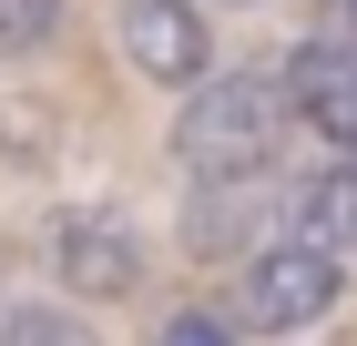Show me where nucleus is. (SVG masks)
I'll return each mask as SVG.
<instances>
[{"instance_id": "nucleus-1", "label": "nucleus", "mask_w": 357, "mask_h": 346, "mask_svg": "<svg viewBox=\"0 0 357 346\" xmlns=\"http://www.w3.org/2000/svg\"><path fill=\"white\" fill-rule=\"evenodd\" d=\"M286 133H296L286 72H204L184 123H174V163H184L194 184H266Z\"/></svg>"}, {"instance_id": "nucleus-2", "label": "nucleus", "mask_w": 357, "mask_h": 346, "mask_svg": "<svg viewBox=\"0 0 357 346\" xmlns=\"http://www.w3.org/2000/svg\"><path fill=\"white\" fill-rule=\"evenodd\" d=\"M337 295H347V255L275 235V244H255L245 265H235L225 316L245 326V336H306V326H327V316H337Z\"/></svg>"}, {"instance_id": "nucleus-3", "label": "nucleus", "mask_w": 357, "mask_h": 346, "mask_svg": "<svg viewBox=\"0 0 357 346\" xmlns=\"http://www.w3.org/2000/svg\"><path fill=\"white\" fill-rule=\"evenodd\" d=\"M41 265L72 306H123L143 295V224L123 204H61L41 224Z\"/></svg>"}, {"instance_id": "nucleus-4", "label": "nucleus", "mask_w": 357, "mask_h": 346, "mask_svg": "<svg viewBox=\"0 0 357 346\" xmlns=\"http://www.w3.org/2000/svg\"><path fill=\"white\" fill-rule=\"evenodd\" d=\"M112 41H123V61L143 81H174V92H194V81L215 72V31H204L194 0H123L112 10Z\"/></svg>"}, {"instance_id": "nucleus-5", "label": "nucleus", "mask_w": 357, "mask_h": 346, "mask_svg": "<svg viewBox=\"0 0 357 346\" xmlns=\"http://www.w3.org/2000/svg\"><path fill=\"white\" fill-rule=\"evenodd\" d=\"M286 102H296V123L327 153H357V41H296V61H286Z\"/></svg>"}, {"instance_id": "nucleus-6", "label": "nucleus", "mask_w": 357, "mask_h": 346, "mask_svg": "<svg viewBox=\"0 0 357 346\" xmlns=\"http://www.w3.org/2000/svg\"><path fill=\"white\" fill-rule=\"evenodd\" d=\"M275 224H286L296 244H327V255H347V244H357V153L306 163L296 184H286V204H275Z\"/></svg>"}, {"instance_id": "nucleus-7", "label": "nucleus", "mask_w": 357, "mask_h": 346, "mask_svg": "<svg viewBox=\"0 0 357 346\" xmlns=\"http://www.w3.org/2000/svg\"><path fill=\"white\" fill-rule=\"evenodd\" d=\"M255 224H266V194H255V184H194V224H184V244H194V255H235Z\"/></svg>"}, {"instance_id": "nucleus-8", "label": "nucleus", "mask_w": 357, "mask_h": 346, "mask_svg": "<svg viewBox=\"0 0 357 346\" xmlns=\"http://www.w3.org/2000/svg\"><path fill=\"white\" fill-rule=\"evenodd\" d=\"M0 346H102V326L61 295H21V306H0Z\"/></svg>"}, {"instance_id": "nucleus-9", "label": "nucleus", "mask_w": 357, "mask_h": 346, "mask_svg": "<svg viewBox=\"0 0 357 346\" xmlns=\"http://www.w3.org/2000/svg\"><path fill=\"white\" fill-rule=\"evenodd\" d=\"M52 31H61V0H0V61L52 52Z\"/></svg>"}, {"instance_id": "nucleus-10", "label": "nucleus", "mask_w": 357, "mask_h": 346, "mask_svg": "<svg viewBox=\"0 0 357 346\" xmlns=\"http://www.w3.org/2000/svg\"><path fill=\"white\" fill-rule=\"evenodd\" d=\"M153 346H235V336H225V316H204V306H194V316H174Z\"/></svg>"}, {"instance_id": "nucleus-11", "label": "nucleus", "mask_w": 357, "mask_h": 346, "mask_svg": "<svg viewBox=\"0 0 357 346\" xmlns=\"http://www.w3.org/2000/svg\"><path fill=\"white\" fill-rule=\"evenodd\" d=\"M347 41H357V0H347Z\"/></svg>"}, {"instance_id": "nucleus-12", "label": "nucleus", "mask_w": 357, "mask_h": 346, "mask_svg": "<svg viewBox=\"0 0 357 346\" xmlns=\"http://www.w3.org/2000/svg\"><path fill=\"white\" fill-rule=\"evenodd\" d=\"M235 10H255V0H235Z\"/></svg>"}]
</instances>
